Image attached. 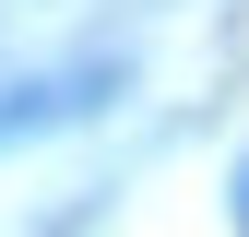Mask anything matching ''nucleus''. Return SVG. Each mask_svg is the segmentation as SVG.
Returning a JSON list of instances; mask_svg holds the SVG:
<instances>
[{
	"label": "nucleus",
	"mask_w": 249,
	"mask_h": 237,
	"mask_svg": "<svg viewBox=\"0 0 249 237\" xmlns=\"http://www.w3.org/2000/svg\"><path fill=\"white\" fill-rule=\"evenodd\" d=\"M237 225H249V178H237Z\"/></svg>",
	"instance_id": "1"
}]
</instances>
